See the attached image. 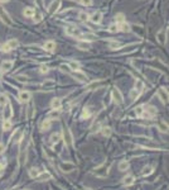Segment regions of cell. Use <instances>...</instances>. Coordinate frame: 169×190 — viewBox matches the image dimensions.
<instances>
[{"instance_id":"obj_32","label":"cell","mask_w":169,"mask_h":190,"mask_svg":"<svg viewBox=\"0 0 169 190\" xmlns=\"http://www.w3.org/2000/svg\"><path fill=\"white\" fill-rule=\"evenodd\" d=\"M69 67H71L73 71H78L79 67H81V65H79L78 62H76V61H71L69 62Z\"/></svg>"},{"instance_id":"obj_47","label":"cell","mask_w":169,"mask_h":190,"mask_svg":"<svg viewBox=\"0 0 169 190\" xmlns=\"http://www.w3.org/2000/svg\"><path fill=\"white\" fill-rule=\"evenodd\" d=\"M117 47H120V43L119 42H111L110 43V48L115 50V48H117Z\"/></svg>"},{"instance_id":"obj_20","label":"cell","mask_w":169,"mask_h":190,"mask_svg":"<svg viewBox=\"0 0 169 190\" xmlns=\"http://www.w3.org/2000/svg\"><path fill=\"white\" fill-rule=\"evenodd\" d=\"M50 107H52L53 109H59V108L62 107V100H61L59 98H55V99L52 100V103H50Z\"/></svg>"},{"instance_id":"obj_1","label":"cell","mask_w":169,"mask_h":190,"mask_svg":"<svg viewBox=\"0 0 169 190\" xmlns=\"http://www.w3.org/2000/svg\"><path fill=\"white\" fill-rule=\"evenodd\" d=\"M110 162L109 164H104L101 166H98L96 170L94 171V175L97 176V177H106L109 175V171H110Z\"/></svg>"},{"instance_id":"obj_13","label":"cell","mask_w":169,"mask_h":190,"mask_svg":"<svg viewBox=\"0 0 169 190\" xmlns=\"http://www.w3.org/2000/svg\"><path fill=\"white\" fill-rule=\"evenodd\" d=\"M29 99H30V93H29V91L23 90V91L19 93V100H20V101L27 103V101H29Z\"/></svg>"},{"instance_id":"obj_26","label":"cell","mask_w":169,"mask_h":190,"mask_svg":"<svg viewBox=\"0 0 169 190\" xmlns=\"http://www.w3.org/2000/svg\"><path fill=\"white\" fill-rule=\"evenodd\" d=\"M61 139V133H53L52 136H50V138H49V141H50V143L52 145H55V143H57Z\"/></svg>"},{"instance_id":"obj_25","label":"cell","mask_w":169,"mask_h":190,"mask_svg":"<svg viewBox=\"0 0 169 190\" xmlns=\"http://www.w3.org/2000/svg\"><path fill=\"white\" fill-rule=\"evenodd\" d=\"M22 137H23V131H22V129H18V131L14 133V136H13V138H14V141L17 142V143L22 141Z\"/></svg>"},{"instance_id":"obj_42","label":"cell","mask_w":169,"mask_h":190,"mask_svg":"<svg viewBox=\"0 0 169 190\" xmlns=\"http://www.w3.org/2000/svg\"><path fill=\"white\" fill-rule=\"evenodd\" d=\"M115 20H116V24H117V23H123V22H124V14H121V13L116 14V17H115Z\"/></svg>"},{"instance_id":"obj_17","label":"cell","mask_w":169,"mask_h":190,"mask_svg":"<svg viewBox=\"0 0 169 190\" xmlns=\"http://www.w3.org/2000/svg\"><path fill=\"white\" fill-rule=\"evenodd\" d=\"M50 177H52V175H50L49 172H46V171H44V172L39 174V175L36 177V179L38 180V181H47V180H49Z\"/></svg>"},{"instance_id":"obj_31","label":"cell","mask_w":169,"mask_h":190,"mask_svg":"<svg viewBox=\"0 0 169 190\" xmlns=\"http://www.w3.org/2000/svg\"><path fill=\"white\" fill-rule=\"evenodd\" d=\"M38 175H39V170L36 169V167H33V169L29 170V176L32 177V179H36Z\"/></svg>"},{"instance_id":"obj_10","label":"cell","mask_w":169,"mask_h":190,"mask_svg":"<svg viewBox=\"0 0 169 190\" xmlns=\"http://www.w3.org/2000/svg\"><path fill=\"white\" fill-rule=\"evenodd\" d=\"M158 96H159V99H160V100L165 104V103L168 101V91L165 90V89L160 88V89L158 90Z\"/></svg>"},{"instance_id":"obj_43","label":"cell","mask_w":169,"mask_h":190,"mask_svg":"<svg viewBox=\"0 0 169 190\" xmlns=\"http://www.w3.org/2000/svg\"><path fill=\"white\" fill-rule=\"evenodd\" d=\"M48 71H49V67H48V66H46V65H42V66H40V69H39V72H40V74H47Z\"/></svg>"},{"instance_id":"obj_2","label":"cell","mask_w":169,"mask_h":190,"mask_svg":"<svg viewBox=\"0 0 169 190\" xmlns=\"http://www.w3.org/2000/svg\"><path fill=\"white\" fill-rule=\"evenodd\" d=\"M157 114V109L154 107L150 105H143V113H141V118L150 119Z\"/></svg>"},{"instance_id":"obj_11","label":"cell","mask_w":169,"mask_h":190,"mask_svg":"<svg viewBox=\"0 0 169 190\" xmlns=\"http://www.w3.org/2000/svg\"><path fill=\"white\" fill-rule=\"evenodd\" d=\"M88 18L91 19L92 23L98 24V23H101V20H102V14H101L100 12H96V13H94V14H92L91 17H88Z\"/></svg>"},{"instance_id":"obj_29","label":"cell","mask_w":169,"mask_h":190,"mask_svg":"<svg viewBox=\"0 0 169 190\" xmlns=\"http://www.w3.org/2000/svg\"><path fill=\"white\" fill-rule=\"evenodd\" d=\"M135 90H138L139 93H141L143 90H144V82L141 80H136L135 82Z\"/></svg>"},{"instance_id":"obj_48","label":"cell","mask_w":169,"mask_h":190,"mask_svg":"<svg viewBox=\"0 0 169 190\" xmlns=\"http://www.w3.org/2000/svg\"><path fill=\"white\" fill-rule=\"evenodd\" d=\"M78 47L81 50H88V47H90V46H88V43H79Z\"/></svg>"},{"instance_id":"obj_45","label":"cell","mask_w":169,"mask_h":190,"mask_svg":"<svg viewBox=\"0 0 169 190\" xmlns=\"http://www.w3.org/2000/svg\"><path fill=\"white\" fill-rule=\"evenodd\" d=\"M135 113H136V115L138 117H141V113H143V105H140V107H138L135 109Z\"/></svg>"},{"instance_id":"obj_28","label":"cell","mask_w":169,"mask_h":190,"mask_svg":"<svg viewBox=\"0 0 169 190\" xmlns=\"http://www.w3.org/2000/svg\"><path fill=\"white\" fill-rule=\"evenodd\" d=\"M49 128H50V119H44L42 126H40V129L42 131H48Z\"/></svg>"},{"instance_id":"obj_52","label":"cell","mask_w":169,"mask_h":190,"mask_svg":"<svg viewBox=\"0 0 169 190\" xmlns=\"http://www.w3.org/2000/svg\"><path fill=\"white\" fill-rule=\"evenodd\" d=\"M9 0H0V3H8Z\"/></svg>"},{"instance_id":"obj_14","label":"cell","mask_w":169,"mask_h":190,"mask_svg":"<svg viewBox=\"0 0 169 190\" xmlns=\"http://www.w3.org/2000/svg\"><path fill=\"white\" fill-rule=\"evenodd\" d=\"M34 14H36V9L30 8V6H28V8H25L23 10V15L25 18H33Z\"/></svg>"},{"instance_id":"obj_51","label":"cell","mask_w":169,"mask_h":190,"mask_svg":"<svg viewBox=\"0 0 169 190\" xmlns=\"http://www.w3.org/2000/svg\"><path fill=\"white\" fill-rule=\"evenodd\" d=\"M4 167H5V165H4V164H0V171L4 170Z\"/></svg>"},{"instance_id":"obj_8","label":"cell","mask_w":169,"mask_h":190,"mask_svg":"<svg viewBox=\"0 0 169 190\" xmlns=\"http://www.w3.org/2000/svg\"><path fill=\"white\" fill-rule=\"evenodd\" d=\"M63 136H65V143H66V146H71L73 143V139H72L71 132H69L68 128L63 129Z\"/></svg>"},{"instance_id":"obj_12","label":"cell","mask_w":169,"mask_h":190,"mask_svg":"<svg viewBox=\"0 0 169 190\" xmlns=\"http://www.w3.org/2000/svg\"><path fill=\"white\" fill-rule=\"evenodd\" d=\"M43 47H44V50L48 51V52H55L56 51V42L55 41H47Z\"/></svg>"},{"instance_id":"obj_19","label":"cell","mask_w":169,"mask_h":190,"mask_svg":"<svg viewBox=\"0 0 169 190\" xmlns=\"http://www.w3.org/2000/svg\"><path fill=\"white\" fill-rule=\"evenodd\" d=\"M157 38H158V41H159V42H160L162 44H164V43H165V38H167V31H165V29H162V31L157 34Z\"/></svg>"},{"instance_id":"obj_50","label":"cell","mask_w":169,"mask_h":190,"mask_svg":"<svg viewBox=\"0 0 169 190\" xmlns=\"http://www.w3.org/2000/svg\"><path fill=\"white\" fill-rule=\"evenodd\" d=\"M4 151H5V147H4V146H3V145H0V155H1Z\"/></svg>"},{"instance_id":"obj_44","label":"cell","mask_w":169,"mask_h":190,"mask_svg":"<svg viewBox=\"0 0 169 190\" xmlns=\"http://www.w3.org/2000/svg\"><path fill=\"white\" fill-rule=\"evenodd\" d=\"M79 3L85 6H90L92 4V0H79Z\"/></svg>"},{"instance_id":"obj_30","label":"cell","mask_w":169,"mask_h":190,"mask_svg":"<svg viewBox=\"0 0 169 190\" xmlns=\"http://www.w3.org/2000/svg\"><path fill=\"white\" fill-rule=\"evenodd\" d=\"M127 169H129V162H127V161H121V162L119 164V170L120 171H126Z\"/></svg>"},{"instance_id":"obj_36","label":"cell","mask_w":169,"mask_h":190,"mask_svg":"<svg viewBox=\"0 0 169 190\" xmlns=\"http://www.w3.org/2000/svg\"><path fill=\"white\" fill-rule=\"evenodd\" d=\"M59 115V109H53L52 112L49 113V115H48V119L50 118H57V117Z\"/></svg>"},{"instance_id":"obj_4","label":"cell","mask_w":169,"mask_h":190,"mask_svg":"<svg viewBox=\"0 0 169 190\" xmlns=\"http://www.w3.org/2000/svg\"><path fill=\"white\" fill-rule=\"evenodd\" d=\"M18 46H19V42H18L17 39H9L8 42H6V43L4 44V46H3L1 51H3V52H9V51L17 48Z\"/></svg>"},{"instance_id":"obj_37","label":"cell","mask_w":169,"mask_h":190,"mask_svg":"<svg viewBox=\"0 0 169 190\" xmlns=\"http://www.w3.org/2000/svg\"><path fill=\"white\" fill-rule=\"evenodd\" d=\"M78 18H79V20H81V22H86L88 19V14H87V13H85V12H81L78 14Z\"/></svg>"},{"instance_id":"obj_39","label":"cell","mask_w":169,"mask_h":190,"mask_svg":"<svg viewBox=\"0 0 169 190\" xmlns=\"http://www.w3.org/2000/svg\"><path fill=\"white\" fill-rule=\"evenodd\" d=\"M8 103V96L5 94H0V105H5Z\"/></svg>"},{"instance_id":"obj_7","label":"cell","mask_w":169,"mask_h":190,"mask_svg":"<svg viewBox=\"0 0 169 190\" xmlns=\"http://www.w3.org/2000/svg\"><path fill=\"white\" fill-rule=\"evenodd\" d=\"M13 115V110H11V105L9 103L5 104V109L3 112V117H4V120H9Z\"/></svg>"},{"instance_id":"obj_5","label":"cell","mask_w":169,"mask_h":190,"mask_svg":"<svg viewBox=\"0 0 169 190\" xmlns=\"http://www.w3.org/2000/svg\"><path fill=\"white\" fill-rule=\"evenodd\" d=\"M112 99H114V101L116 104H121L123 103V94H121V91L119 90L117 88H115L114 90H112Z\"/></svg>"},{"instance_id":"obj_46","label":"cell","mask_w":169,"mask_h":190,"mask_svg":"<svg viewBox=\"0 0 169 190\" xmlns=\"http://www.w3.org/2000/svg\"><path fill=\"white\" fill-rule=\"evenodd\" d=\"M90 117V112H88V109H83V112H82V118H88Z\"/></svg>"},{"instance_id":"obj_35","label":"cell","mask_w":169,"mask_h":190,"mask_svg":"<svg viewBox=\"0 0 169 190\" xmlns=\"http://www.w3.org/2000/svg\"><path fill=\"white\" fill-rule=\"evenodd\" d=\"M153 172V167L151 166H146V167H144V170H143V175L144 176H148V175H150V174Z\"/></svg>"},{"instance_id":"obj_34","label":"cell","mask_w":169,"mask_h":190,"mask_svg":"<svg viewBox=\"0 0 169 190\" xmlns=\"http://www.w3.org/2000/svg\"><path fill=\"white\" fill-rule=\"evenodd\" d=\"M3 129H4V131H10L11 129V122L10 120H4V123H3Z\"/></svg>"},{"instance_id":"obj_3","label":"cell","mask_w":169,"mask_h":190,"mask_svg":"<svg viewBox=\"0 0 169 190\" xmlns=\"http://www.w3.org/2000/svg\"><path fill=\"white\" fill-rule=\"evenodd\" d=\"M0 19L3 20V23L6 24V25H9V27H13V25H14V23H13V20H11V18L9 17V14L1 8V6H0Z\"/></svg>"},{"instance_id":"obj_33","label":"cell","mask_w":169,"mask_h":190,"mask_svg":"<svg viewBox=\"0 0 169 190\" xmlns=\"http://www.w3.org/2000/svg\"><path fill=\"white\" fill-rule=\"evenodd\" d=\"M111 132H112V131H111L110 127H104V128H102V136H104V137H110Z\"/></svg>"},{"instance_id":"obj_41","label":"cell","mask_w":169,"mask_h":190,"mask_svg":"<svg viewBox=\"0 0 169 190\" xmlns=\"http://www.w3.org/2000/svg\"><path fill=\"white\" fill-rule=\"evenodd\" d=\"M55 84H56V82L53 80H46L43 82V86L44 88H52V86H55Z\"/></svg>"},{"instance_id":"obj_15","label":"cell","mask_w":169,"mask_h":190,"mask_svg":"<svg viewBox=\"0 0 169 190\" xmlns=\"http://www.w3.org/2000/svg\"><path fill=\"white\" fill-rule=\"evenodd\" d=\"M66 33L68 34V36H77V37H79V31L77 29V28H75V27H66Z\"/></svg>"},{"instance_id":"obj_27","label":"cell","mask_w":169,"mask_h":190,"mask_svg":"<svg viewBox=\"0 0 169 190\" xmlns=\"http://www.w3.org/2000/svg\"><path fill=\"white\" fill-rule=\"evenodd\" d=\"M158 129H159V131H160V132H168V124H167V123H165V122H158Z\"/></svg>"},{"instance_id":"obj_18","label":"cell","mask_w":169,"mask_h":190,"mask_svg":"<svg viewBox=\"0 0 169 190\" xmlns=\"http://www.w3.org/2000/svg\"><path fill=\"white\" fill-rule=\"evenodd\" d=\"M59 5H61V0H53V3L50 4V6H49V9H48V12L50 13V14H53L57 9L59 8Z\"/></svg>"},{"instance_id":"obj_22","label":"cell","mask_w":169,"mask_h":190,"mask_svg":"<svg viewBox=\"0 0 169 190\" xmlns=\"http://www.w3.org/2000/svg\"><path fill=\"white\" fill-rule=\"evenodd\" d=\"M134 180H135V177L133 175H127L126 177H124V185L125 186H130L134 184Z\"/></svg>"},{"instance_id":"obj_24","label":"cell","mask_w":169,"mask_h":190,"mask_svg":"<svg viewBox=\"0 0 169 190\" xmlns=\"http://www.w3.org/2000/svg\"><path fill=\"white\" fill-rule=\"evenodd\" d=\"M101 84H102V81H94V82H91V84H88L87 86H86V90H94V89H97Z\"/></svg>"},{"instance_id":"obj_6","label":"cell","mask_w":169,"mask_h":190,"mask_svg":"<svg viewBox=\"0 0 169 190\" xmlns=\"http://www.w3.org/2000/svg\"><path fill=\"white\" fill-rule=\"evenodd\" d=\"M59 169L63 171V172H71V171H73L76 169V166L71 162H62L59 165Z\"/></svg>"},{"instance_id":"obj_53","label":"cell","mask_w":169,"mask_h":190,"mask_svg":"<svg viewBox=\"0 0 169 190\" xmlns=\"http://www.w3.org/2000/svg\"><path fill=\"white\" fill-rule=\"evenodd\" d=\"M11 190H18V189H17V188H15V189H11Z\"/></svg>"},{"instance_id":"obj_16","label":"cell","mask_w":169,"mask_h":190,"mask_svg":"<svg viewBox=\"0 0 169 190\" xmlns=\"http://www.w3.org/2000/svg\"><path fill=\"white\" fill-rule=\"evenodd\" d=\"M72 76H73V77H76V79H77V80H79V81H86V80H87V76H86L83 72L79 71V70H78V71H75V72H73Z\"/></svg>"},{"instance_id":"obj_9","label":"cell","mask_w":169,"mask_h":190,"mask_svg":"<svg viewBox=\"0 0 169 190\" xmlns=\"http://www.w3.org/2000/svg\"><path fill=\"white\" fill-rule=\"evenodd\" d=\"M25 158H27V150H25L24 146H22L20 148V152H19V166H22V165L25 164Z\"/></svg>"},{"instance_id":"obj_49","label":"cell","mask_w":169,"mask_h":190,"mask_svg":"<svg viewBox=\"0 0 169 190\" xmlns=\"http://www.w3.org/2000/svg\"><path fill=\"white\" fill-rule=\"evenodd\" d=\"M34 17L36 18H33V19H34V22H37V23L42 20V14H34Z\"/></svg>"},{"instance_id":"obj_21","label":"cell","mask_w":169,"mask_h":190,"mask_svg":"<svg viewBox=\"0 0 169 190\" xmlns=\"http://www.w3.org/2000/svg\"><path fill=\"white\" fill-rule=\"evenodd\" d=\"M13 61H3V63H1V70L3 71H9L11 67H13Z\"/></svg>"},{"instance_id":"obj_23","label":"cell","mask_w":169,"mask_h":190,"mask_svg":"<svg viewBox=\"0 0 169 190\" xmlns=\"http://www.w3.org/2000/svg\"><path fill=\"white\" fill-rule=\"evenodd\" d=\"M119 25V31H121V32H130L131 31V28H130V25L127 24V23H125V22H123V23H120V24H117Z\"/></svg>"},{"instance_id":"obj_38","label":"cell","mask_w":169,"mask_h":190,"mask_svg":"<svg viewBox=\"0 0 169 190\" xmlns=\"http://www.w3.org/2000/svg\"><path fill=\"white\" fill-rule=\"evenodd\" d=\"M139 95H140L139 91H138V90H135V89H133V90L130 91V99H133V100H134V99H136V98H138Z\"/></svg>"},{"instance_id":"obj_40","label":"cell","mask_w":169,"mask_h":190,"mask_svg":"<svg viewBox=\"0 0 169 190\" xmlns=\"http://www.w3.org/2000/svg\"><path fill=\"white\" fill-rule=\"evenodd\" d=\"M109 32H111V33H116V32H119V25H117L116 23L111 24L109 27Z\"/></svg>"}]
</instances>
